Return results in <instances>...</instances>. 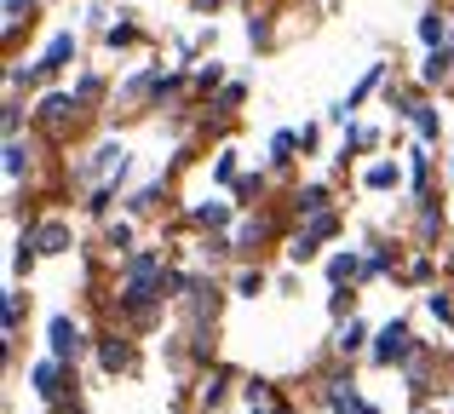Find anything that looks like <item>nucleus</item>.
<instances>
[{
	"instance_id": "obj_40",
	"label": "nucleus",
	"mask_w": 454,
	"mask_h": 414,
	"mask_svg": "<svg viewBox=\"0 0 454 414\" xmlns=\"http://www.w3.org/2000/svg\"><path fill=\"white\" fill-rule=\"evenodd\" d=\"M242 403H270V386L265 380H247L242 386Z\"/></svg>"
},
{
	"instance_id": "obj_37",
	"label": "nucleus",
	"mask_w": 454,
	"mask_h": 414,
	"mask_svg": "<svg viewBox=\"0 0 454 414\" xmlns=\"http://www.w3.org/2000/svg\"><path fill=\"white\" fill-rule=\"evenodd\" d=\"M23 305H29L23 293H6V340L18 334V323H23Z\"/></svg>"
},
{
	"instance_id": "obj_44",
	"label": "nucleus",
	"mask_w": 454,
	"mask_h": 414,
	"mask_svg": "<svg viewBox=\"0 0 454 414\" xmlns=\"http://www.w3.org/2000/svg\"><path fill=\"white\" fill-rule=\"evenodd\" d=\"M190 6H196V12H213V6H219V0H190Z\"/></svg>"
},
{
	"instance_id": "obj_34",
	"label": "nucleus",
	"mask_w": 454,
	"mask_h": 414,
	"mask_svg": "<svg viewBox=\"0 0 454 414\" xmlns=\"http://www.w3.org/2000/svg\"><path fill=\"white\" fill-rule=\"evenodd\" d=\"M247 46H259V52L270 46V18H265V12H259V18H247Z\"/></svg>"
},
{
	"instance_id": "obj_26",
	"label": "nucleus",
	"mask_w": 454,
	"mask_h": 414,
	"mask_svg": "<svg viewBox=\"0 0 454 414\" xmlns=\"http://www.w3.org/2000/svg\"><path fill=\"white\" fill-rule=\"evenodd\" d=\"M414 230H420V242L443 236V207H437V202H420V219H414Z\"/></svg>"
},
{
	"instance_id": "obj_24",
	"label": "nucleus",
	"mask_w": 454,
	"mask_h": 414,
	"mask_svg": "<svg viewBox=\"0 0 454 414\" xmlns=\"http://www.w3.org/2000/svg\"><path fill=\"white\" fill-rule=\"evenodd\" d=\"M161 191H167V184H161V179H150V184H138V191H133V196H127V213H133V219H145V213H150L155 202H161Z\"/></svg>"
},
{
	"instance_id": "obj_45",
	"label": "nucleus",
	"mask_w": 454,
	"mask_h": 414,
	"mask_svg": "<svg viewBox=\"0 0 454 414\" xmlns=\"http://www.w3.org/2000/svg\"><path fill=\"white\" fill-rule=\"evenodd\" d=\"M449 179H454V156H449Z\"/></svg>"
},
{
	"instance_id": "obj_16",
	"label": "nucleus",
	"mask_w": 454,
	"mask_h": 414,
	"mask_svg": "<svg viewBox=\"0 0 454 414\" xmlns=\"http://www.w3.org/2000/svg\"><path fill=\"white\" fill-rule=\"evenodd\" d=\"M380 87H386V64H368V69H363V75H356V87H351V92H345V104H351V110H363V104H368V98H374V92H380Z\"/></svg>"
},
{
	"instance_id": "obj_7",
	"label": "nucleus",
	"mask_w": 454,
	"mask_h": 414,
	"mask_svg": "<svg viewBox=\"0 0 454 414\" xmlns=\"http://www.w3.org/2000/svg\"><path fill=\"white\" fill-rule=\"evenodd\" d=\"M23 230H29V242L41 247V259H58V254L75 247V236H69L64 219H35V224H23Z\"/></svg>"
},
{
	"instance_id": "obj_2",
	"label": "nucleus",
	"mask_w": 454,
	"mask_h": 414,
	"mask_svg": "<svg viewBox=\"0 0 454 414\" xmlns=\"http://www.w3.org/2000/svg\"><path fill=\"white\" fill-rule=\"evenodd\" d=\"M173 293V270L167 277H121V293H115V311L127 323H155V305Z\"/></svg>"
},
{
	"instance_id": "obj_30",
	"label": "nucleus",
	"mask_w": 454,
	"mask_h": 414,
	"mask_svg": "<svg viewBox=\"0 0 454 414\" xmlns=\"http://www.w3.org/2000/svg\"><path fill=\"white\" fill-rule=\"evenodd\" d=\"M224 392H231V380H224V374H207V380H201V409H219L224 403Z\"/></svg>"
},
{
	"instance_id": "obj_9",
	"label": "nucleus",
	"mask_w": 454,
	"mask_h": 414,
	"mask_svg": "<svg viewBox=\"0 0 454 414\" xmlns=\"http://www.w3.org/2000/svg\"><path fill=\"white\" fill-rule=\"evenodd\" d=\"M35 115H41L46 127H69L81 115V92H46V98L35 104Z\"/></svg>"
},
{
	"instance_id": "obj_41",
	"label": "nucleus",
	"mask_w": 454,
	"mask_h": 414,
	"mask_svg": "<svg viewBox=\"0 0 454 414\" xmlns=\"http://www.w3.org/2000/svg\"><path fill=\"white\" fill-rule=\"evenodd\" d=\"M75 92H81V104H87V98H98V92H104V81H98V75H81Z\"/></svg>"
},
{
	"instance_id": "obj_29",
	"label": "nucleus",
	"mask_w": 454,
	"mask_h": 414,
	"mask_svg": "<svg viewBox=\"0 0 454 414\" xmlns=\"http://www.w3.org/2000/svg\"><path fill=\"white\" fill-rule=\"evenodd\" d=\"M328 316H333V323L356 316V288H333V293H328Z\"/></svg>"
},
{
	"instance_id": "obj_36",
	"label": "nucleus",
	"mask_w": 454,
	"mask_h": 414,
	"mask_svg": "<svg viewBox=\"0 0 454 414\" xmlns=\"http://www.w3.org/2000/svg\"><path fill=\"white\" fill-rule=\"evenodd\" d=\"M236 293H242V300L265 293V270H242V277H236Z\"/></svg>"
},
{
	"instance_id": "obj_6",
	"label": "nucleus",
	"mask_w": 454,
	"mask_h": 414,
	"mask_svg": "<svg viewBox=\"0 0 454 414\" xmlns=\"http://www.w3.org/2000/svg\"><path fill=\"white\" fill-rule=\"evenodd\" d=\"M29 386H35V397H41V403H58V397L69 392V363L46 351V357L29 369Z\"/></svg>"
},
{
	"instance_id": "obj_39",
	"label": "nucleus",
	"mask_w": 454,
	"mask_h": 414,
	"mask_svg": "<svg viewBox=\"0 0 454 414\" xmlns=\"http://www.w3.org/2000/svg\"><path fill=\"white\" fill-rule=\"evenodd\" d=\"M265 191V173H242V179H236V196H259Z\"/></svg>"
},
{
	"instance_id": "obj_18",
	"label": "nucleus",
	"mask_w": 454,
	"mask_h": 414,
	"mask_svg": "<svg viewBox=\"0 0 454 414\" xmlns=\"http://www.w3.org/2000/svg\"><path fill=\"white\" fill-rule=\"evenodd\" d=\"M294 156H300V127H282V133H270V168H294Z\"/></svg>"
},
{
	"instance_id": "obj_10",
	"label": "nucleus",
	"mask_w": 454,
	"mask_h": 414,
	"mask_svg": "<svg viewBox=\"0 0 454 414\" xmlns=\"http://www.w3.org/2000/svg\"><path fill=\"white\" fill-rule=\"evenodd\" d=\"M190 224H196V230H224V224H236V207L224 202V196H207V202L190 207Z\"/></svg>"
},
{
	"instance_id": "obj_38",
	"label": "nucleus",
	"mask_w": 454,
	"mask_h": 414,
	"mask_svg": "<svg viewBox=\"0 0 454 414\" xmlns=\"http://www.w3.org/2000/svg\"><path fill=\"white\" fill-rule=\"evenodd\" d=\"M23 12H29V0H6V23H0V35H18Z\"/></svg>"
},
{
	"instance_id": "obj_31",
	"label": "nucleus",
	"mask_w": 454,
	"mask_h": 414,
	"mask_svg": "<svg viewBox=\"0 0 454 414\" xmlns=\"http://www.w3.org/2000/svg\"><path fill=\"white\" fill-rule=\"evenodd\" d=\"M409 179H414V191L426 196V184H432V161H426V145H420V150L409 156Z\"/></svg>"
},
{
	"instance_id": "obj_5",
	"label": "nucleus",
	"mask_w": 454,
	"mask_h": 414,
	"mask_svg": "<svg viewBox=\"0 0 454 414\" xmlns=\"http://www.w3.org/2000/svg\"><path fill=\"white\" fill-rule=\"evenodd\" d=\"M46 351H52V357H64V363H75L81 351H87V328H81L69 311H58L52 323H46Z\"/></svg>"
},
{
	"instance_id": "obj_13",
	"label": "nucleus",
	"mask_w": 454,
	"mask_h": 414,
	"mask_svg": "<svg viewBox=\"0 0 454 414\" xmlns=\"http://www.w3.org/2000/svg\"><path fill=\"white\" fill-rule=\"evenodd\" d=\"M449 75H454V41L426 52V64H420V87H437V81H449Z\"/></svg>"
},
{
	"instance_id": "obj_3",
	"label": "nucleus",
	"mask_w": 454,
	"mask_h": 414,
	"mask_svg": "<svg viewBox=\"0 0 454 414\" xmlns=\"http://www.w3.org/2000/svg\"><path fill=\"white\" fill-rule=\"evenodd\" d=\"M414 351H420V340H414V328L403 323V316H391V323L374 328V340H368V363H374V369H403Z\"/></svg>"
},
{
	"instance_id": "obj_8",
	"label": "nucleus",
	"mask_w": 454,
	"mask_h": 414,
	"mask_svg": "<svg viewBox=\"0 0 454 414\" xmlns=\"http://www.w3.org/2000/svg\"><path fill=\"white\" fill-rule=\"evenodd\" d=\"M363 282V254L356 247H333L328 254V288H356Z\"/></svg>"
},
{
	"instance_id": "obj_17",
	"label": "nucleus",
	"mask_w": 454,
	"mask_h": 414,
	"mask_svg": "<svg viewBox=\"0 0 454 414\" xmlns=\"http://www.w3.org/2000/svg\"><path fill=\"white\" fill-rule=\"evenodd\" d=\"M328 202H333V191L328 184H300V191H294V213H300V219H310V213H328Z\"/></svg>"
},
{
	"instance_id": "obj_25",
	"label": "nucleus",
	"mask_w": 454,
	"mask_h": 414,
	"mask_svg": "<svg viewBox=\"0 0 454 414\" xmlns=\"http://www.w3.org/2000/svg\"><path fill=\"white\" fill-rule=\"evenodd\" d=\"M426 316H432V323H443V328H454V293H443V288H432L426 293Z\"/></svg>"
},
{
	"instance_id": "obj_35",
	"label": "nucleus",
	"mask_w": 454,
	"mask_h": 414,
	"mask_svg": "<svg viewBox=\"0 0 454 414\" xmlns=\"http://www.w3.org/2000/svg\"><path fill=\"white\" fill-rule=\"evenodd\" d=\"M432 277H437V259L432 254H414L409 259V282H432Z\"/></svg>"
},
{
	"instance_id": "obj_11",
	"label": "nucleus",
	"mask_w": 454,
	"mask_h": 414,
	"mask_svg": "<svg viewBox=\"0 0 454 414\" xmlns=\"http://www.w3.org/2000/svg\"><path fill=\"white\" fill-rule=\"evenodd\" d=\"M368 340H374V334H368L363 316H345V323L333 328V351H340V357H356V351H368Z\"/></svg>"
},
{
	"instance_id": "obj_20",
	"label": "nucleus",
	"mask_w": 454,
	"mask_h": 414,
	"mask_svg": "<svg viewBox=\"0 0 454 414\" xmlns=\"http://www.w3.org/2000/svg\"><path fill=\"white\" fill-rule=\"evenodd\" d=\"M409 121H414V138H420V145H437V138H443V115H437L432 104H420Z\"/></svg>"
},
{
	"instance_id": "obj_27",
	"label": "nucleus",
	"mask_w": 454,
	"mask_h": 414,
	"mask_svg": "<svg viewBox=\"0 0 454 414\" xmlns=\"http://www.w3.org/2000/svg\"><path fill=\"white\" fill-rule=\"evenodd\" d=\"M213 179L236 184V179H242V156H236V150H219V156H213Z\"/></svg>"
},
{
	"instance_id": "obj_23",
	"label": "nucleus",
	"mask_w": 454,
	"mask_h": 414,
	"mask_svg": "<svg viewBox=\"0 0 454 414\" xmlns=\"http://www.w3.org/2000/svg\"><path fill=\"white\" fill-rule=\"evenodd\" d=\"M391 265H397V254H391V247H368V254H363V282H380V277H386V270Z\"/></svg>"
},
{
	"instance_id": "obj_14",
	"label": "nucleus",
	"mask_w": 454,
	"mask_h": 414,
	"mask_svg": "<svg viewBox=\"0 0 454 414\" xmlns=\"http://www.w3.org/2000/svg\"><path fill=\"white\" fill-rule=\"evenodd\" d=\"M397 184H403V168H397L391 156H386V161H368V168H363V191L380 196V191H397Z\"/></svg>"
},
{
	"instance_id": "obj_19",
	"label": "nucleus",
	"mask_w": 454,
	"mask_h": 414,
	"mask_svg": "<svg viewBox=\"0 0 454 414\" xmlns=\"http://www.w3.org/2000/svg\"><path fill=\"white\" fill-rule=\"evenodd\" d=\"M414 35H420V46H426V52H432V46H449V18H443V12H420Z\"/></svg>"
},
{
	"instance_id": "obj_42",
	"label": "nucleus",
	"mask_w": 454,
	"mask_h": 414,
	"mask_svg": "<svg viewBox=\"0 0 454 414\" xmlns=\"http://www.w3.org/2000/svg\"><path fill=\"white\" fill-rule=\"evenodd\" d=\"M317 145H322V133H317V127L305 121V127H300V150H317Z\"/></svg>"
},
{
	"instance_id": "obj_12",
	"label": "nucleus",
	"mask_w": 454,
	"mask_h": 414,
	"mask_svg": "<svg viewBox=\"0 0 454 414\" xmlns=\"http://www.w3.org/2000/svg\"><path fill=\"white\" fill-rule=\"evenodd\" d=\"M265 236H270V224H265V219H236V224H231V247H236V259H247L259 242H265Z\"/></svg>"
},
{
	"instance_id": "obj_43",
	"label": "nucleus",
	"mask_w": 454,
	"mask_h": 414,
	"mask_svg": "<svg viewBox=\"0 0 454 414\" xmlns=\"http://www.w3.org/2000/svg\"><path fill=\"white\" fill-rule=\"evenodd\" d=\"M345 414H380V409H374V403H368V397H356V403H351V409H345Z\"/></svg>"
},
{
	"instance_id": "obj_28",
	"label": "nucleus",
	"mask_w": 454,
	"mask_h": 414,
	"mask_svg": "<svg viewBox=\"0 0 454 414\" xmlns=\"http://www.w3.org/2000/svg\"><path fill=\"white\" fill-rule=\"evenodd\" d=\"M133 224H104V247H110V254H133Z\"/></svg>"
},
{
	"instance_id": "obj_15",
	"label": "nucleus",
	"mask_w": 454,
	"mask_h": 414,
	"mask_svg": "<svg viewBox=\"0 0 454 414\" xmlns=\"http://www.w3.org/2000/svg\"><path fill=\"white\" fill-rule=\"evenodd\" d=\"M242 104H247V81H224V87L213 92V121H231Z\"/></svg>"
},
{
	"instance_id": "obj_33",
	"label": "nucleus",
	"mask_w": 454,
	"mask_h": 414,
	"mask_svg": "<svg viewBox=\"0 0 454 414\" xmlns=\"http://www.w3.org/2000/svg\"><path fill=\"white\" fill-rule=\"evenodd\" d=\"M104 46H138V29H133V18H121L115 29H104Z\"/></svg>"
},
{
	"instance_id": "obj_22",
	"label": "nucleus",
	"mask_w": 454,
	"mask_h": 414,
	"mask_svg": "<svg viewBox=\"0 0 454 414\" xmlns=\"http://www.w3.org/2000/svg\"><path fill=\"white\" fill-rule=\"evenodd\" d=\"M29 179V145L23 138H6V184Z\"/></svg>"
},
{
	"instance_id": "obj_32",
	"label": "nucleus",
	"mask_w": 454,
	"mask_h": 414,
	"mask_svg": "<svg viewBox=\"0 0 454 414\" xmlns=\"http://www.w3.org/2000/svg\"><path fill=\"white\" fill-rule=\"evenodd\" d=\"M18 127H23V104H18V92H6V115H0V133L18 138Z\"/></svg>"
},
{
	"instance_id": "obj_1",
	"label": "nucleus",
	"mask_w": 454,
	"mask_h": 414,
	"mask_svg": "<svg viewBox=\"0 0 454 414\" xmlns=\"http://www.w3.org/2000/svg\"><path fill=\"white\" fill-rule=\"evenodd\" d=\"M69 64H75V29H58L52 35V41H46V52L41 58H35V64L29 69H12V81H6V92H18V87H52V81L58 75H64V69Z\"/></svg>"
},
{
	"instance_id": "obj_4",
	"label": "nucleus",
	"mask_w": 454,
	"mask_h": 414,
	"mask_svg": "<svg viewBox=\"0 0 454 414\" xmlns=\"http://www.w3.org/2000/svg\"><path fill=\"white\" fill-rule=\"evenodd\" d=\"M92 363H98V374H133L138 351H133L127 334H98V340H92Z\"/></svg>"
},
{
	"instance_id": "obj_21",
	"label": "nucleus",
	"mask_w": 454,
	"mask_h": 414,
	"mask_svg": "<svg viewBox=\"0 0 454 414\" xmlns=\"http://www.w3.org/2000/svg\"><path fill=\"white\" fill-rule=\"evenodd\" d=\"M190 87H196L201 98H207V92H219V87H224V64H219V58L196 64V69H190Z\"/></svg>"
}]
</instances>
